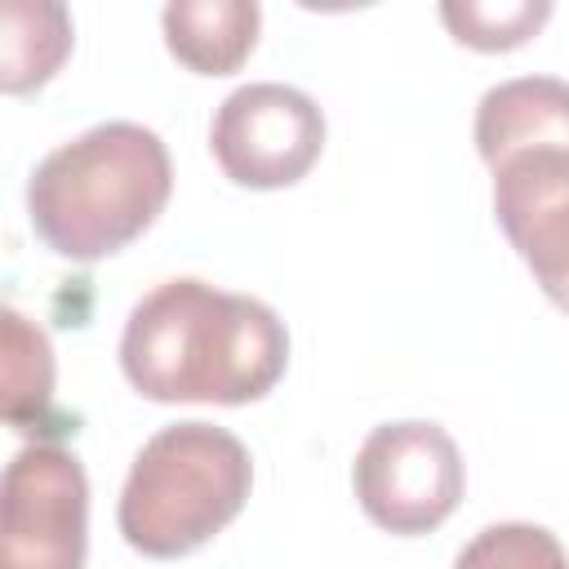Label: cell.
Listing matches in <instances>:
<instances>
[{
    "instance_id": "cell-1",
    "label": "cell",
    "mask_w": 569,
    "mask_h": 569,
    "mask_svg": "<svg viewBox=\"0 0 569 569\" xmlns=\"http://www.w3.org/2000/svg\"><path fill=\"white\" fill-rule=\"evenodd\" d=\"M120 369L156 405H253L289 369V329L262 298L178 276L133 302Z\"/></svg>"
},
{
    "instance_id": "cell-2",
    "label": "cell",
    "mask_w": 569,
    "mask_h": 569,
    "mask_svg": "<svg viewBox=\"0 0 569 569\" xmlns=\"http://www.w3.org/2000/svg\"><path fill=\"white\" fill-rule=\"evenodd\" d=\"M173 196V160L156 129L107 120L53 147L27 182L31 231L67 262H98L133 244Z\"/></svg>"
},
{
    "instance_id": "cell-3",
    "label": "cell",
    "mask_w": 569,
    "mask_h": 569,
    "mask_svg": "<svg viewBox=\"0 0 569 569\" xmlns=\"http://www.w3.org/2000/svg\"><path fill=\"white\" fill-rule=\"evenodd\" d=\"M249 489L253 458L240 436L200 418L173 422L133 453L116 525L133 551L178 560L222 533L244 511Z\"/></svg>"
},
{
    "instance_id": "cell-4",
    "label": "cell",
    "mask_w": 569,
    "mask_h": 569,
    "mask_svg": "<svg viewBox=\"0 0 569 569\" xmlns=\"http://www.w3.org/2000/svg\"><path fill=\"white\" fill-rule=\"evenodd\" d=\"M351 489L360 511L378 529L396 538L431 533L462 502L467 489L462 449L440 422H422V418L382 422L356 449Z\"/></svg>"
},
{
    "instance_id": "cell-5",
    "label": "cell",
    "mask_w": 569,
    "mask_h": 569,
    "mask_svg": "<svg viewBox=\"0 0 569 569\" xmlns=\"http://www.w3.org/2000/svg\"><path fill=\"white\" fill-rule=\"evenodd\" d=\"M89 476L58 445H22L0 480V569H84Z\"/></svg>"
},
{
    "instance_id": "cell-6",
    "label": "cell",
    "mask_w": 569,
    "mask_h": 569,
    "mask_svg": "<svg viewBox=\"0 0 569 569\" xmlns=\"http://www.w3.org/2000/svg\"><path fill=\"white\" fill-rule=\"evenodd\" d=\"M209 151L236 187H293L316 169L325 151V111L311 93L280 80L240 84L213 111Z\"/></svg>"
},
{
    "instance_id": "cell-7",
    "label": "cell",
    "mask_w": 569,
    "mask_h": 569,
    "mask_svg": "<svg viewBox=\"0 0 569 569\" xmlns=\"http://www.w3.org/2000/svg\"><path fill=\"white\" fill-rule=\"evenodd\" d=\"M489 173L502 236L569 316V156H516Z\"/></svg>"
},
{
    "instance_id": "cell-8",
    "label": "cell",
    "mask_w": 569,
    "mask_h": 569,
    "mask_svg": "<svg viewBox=\"0 0 569 569\" xmlns=\"http://www.w3.org/2000/svg\"><path fill=\"white\" fill-rule=\"evenodd\" d=\"M476 151L489 169L516 156H569V80L516 76L480 93Z\"/></svg>"
},
{
    "instance_id": "cell-9",
    "label": "cell",
    "mask_w": 569,
    "mask_h": 569,
    "mask_svg": "<svg viewBox=\"0 0 569 569\" xmlns=\"http://www.w3.org/2000/svg\"><path fill=\"white\" fill-rule=\"evenodd\" d=\"M164 49L196 76H231L249 62L262 31L253 0H173L160 13Z\"/></svg>"
},
{
    "instance_id": "cell-10",
    "label": "cell",
    "mask_w": 569,
    "mask_h": 569,
    "mask_svg": "<svg viewBox=\"0 0 569 569\" xmlns=\"http://www.w3.org/2000/svg\"><path fill=\"white\" fill-rule=\"evenodd\" d=\"M76 27L58 0H9L0 13V89L36 93L71 58Z\"/></svg>"
},
{
    "instance_id": "cell-11",
    "label": "cell",
    "mask_w": 569,
    "mask_h": 569,
    "mask_svg": "<svg viewBox=\"0 0 569 569\" xmlns=\"http://www.w3.org/2000/svg\"><path fill=\"white\" fill-rule=\"evenodd\" d=\"M0 351H4V418L18 431H36L53 405V347L40 325H31L22 311L4 307L0 325Z\"/></svg>"
},
{
    "instance_id": "cell-12",
    "label": "cell",
    "mask_w": 569,
    "mask_h": 569,
    "mask_svg": "<svg viewBox=\"0 0 569 569\" xmlns=\"http://www.w3.org/2000/svg\"><path fill=\"white\" fill-rule=\"evenodd\" d=\"M551 18L547 0H445L440 22L476 53H507L529 44Z\"/></svg>"
},
{
    "instance_id": "cell-13",
    "label": "cell",
    "mask_w": 569,
    "mask_h": 569,
    "mask_svg": "<svg viewBox=\"0 0 569 569\" xmlns=\"http://www.w3.org/2000/svg\"><path fill=\"white\" fill-rule=\"evenodd\" d=\"M453 569H569L565 542L529 520H502L480 529L453 560Z\"/></svg>"
}]
</instances>
